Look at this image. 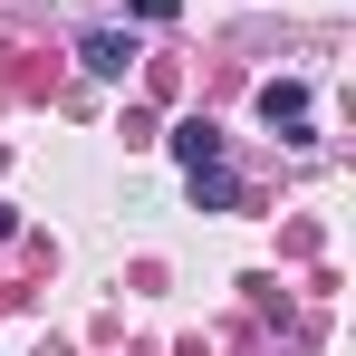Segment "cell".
Masks as SVG:
<instances>
[{
    "label": "cell",
    "mask_w": 356,
    "mask_h": 356,
    "mask_svg": "<svg viewBox=\"0 0 356 356\" xmlns=\"http://www.w3.org/2000/svg\"><path fill=\"white\" fill-rule=\"evenodd\" d=\"M308 106H318V97H308L298 77H270V87H260V125H280V135H308Z\"/></svg>",
    "instance_id": "cell-1"
},
{
    "label": "cell",
    "mask_w": 356,
    "mask_h": 356,
    "mask_svg": "<svg viewBox=\"0 0 356 356\" xmlns=\"http://www.w3.org/2000/svg\"><path fill=\"white\" fill-rule=\"evenodd\" d=\"M193 202H202V212H232V202H241V183L222 174V164H193Z\"/></svg>",
    "instance_id": "cell-4"
},
{
    "label": "cell",
    "mask_w": 356,
    "mask_h": 356,
    "mask_svg": "<svg viewBox=\"0 0 356 356\" xmlns=\"http://www.w3.org/2000/svg\"><path fill=\"white\" fill-rule=\"evenodd\" d=\"M77 58H87V77H125V67H135V39H125V29H87Z\"/></svg>",
    "instance_id": "cell-2"
},
{
    "label": "cell",
    "mask_w": 356,
    "mask_h": 356,
    "mask_svg": "<svg viewBox=\"0 0 356 356\" xmlns=\"http://www.w3.org/2000/svg\"><path fill=\"white\" fill-rule=\"evenodd\" d=\"M174 164H183V174H193V164H222V125H212V116H183L174 125Z\"/></svg>",
    "instance_id": "cell-3"
}]
</instances>
